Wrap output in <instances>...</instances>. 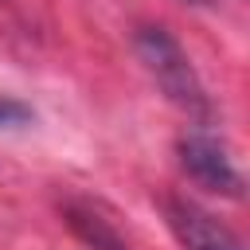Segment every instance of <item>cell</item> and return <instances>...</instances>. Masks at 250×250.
Listing matches in <instances>:
<instances>
[{
  "mask_svg": "<svg viewBox=\"0 0 250 250\" xmlns=\"http://www.w3.org/2000/svg\"><path fill=\"white\" fill-rule=\"evenodd\" d=\"M137 55H141L145 70L156 78V86L168 94L172 105H180L199 125L211 117V98H207V90H203L191 59L184 55V47L164 27H141L137 31Z\"/></svg>",
  "mask_w": 250,
  "mask_h": 250,
  "instance_id": "6da1fadb",
  "label": "cell"
},
{
  "mask_svg": "<svg viewBox=\"0 0 250 250\" xmlns=\"http://www.w3.org/2000/svg\"><path fill=\"white\" fill-rule=\"evenodd\" d=\"M180 164L188 168V176L195 184L223 191V195H242V176L230 160V148L207 125H191L180 137Z\"/></svg>",
  "mask_w": 250,
  "mask_h": 250,
  "instance_id": "7a4b0ae2",
  "label": "cell"
},
{
  "mask_svg": "<svg viewBox=\"0 0 250 250\" xmlns=\"http://www.w3.org/2000/svg\"><path fill=\"white\" fill-rule=\"evenodd\" d=\"M164 211H168V223L180 238L184 250H242V242L234 238L230 227H223L211 211H203L199 203L191 199H164Z\"/></svg>",
  "mask_w": 250,
  "mask_h": 250,
  "instance_id": "3957f363",
  "label": "cell"
},
{
  "mask_svg": "<svg viewBox=\"0 0 250 250\" xmlns=\"http://www.w3.org/2000/svg\"><path fill=\"white\" fill-rule=\"evenodd\" d=\"M66 215H70V227L86 238L90 250H129V246L121 242V234H117L98 211H90V207H70Z\"/></svg>",
  "mask_w": 250,
  "mask_h": 250,
  "instance_id": "277c9868",
  "label": "cell"
},
{
  "mask_svg": "<svg viewBox=\"0 0 250 250\" xmlns=\"http://www.w3.org/2000/svg\"><path fill=\"white\" fill-rule=\"evenodd\" d=\"M16 121H27V105H20L12 98H0V125H16Z\"/></svg>",
  "mask_w": 250,
  "mask_h": 250,
  "instance_id": "5b68a950",
  "label": "cell"
}]
</instances>
